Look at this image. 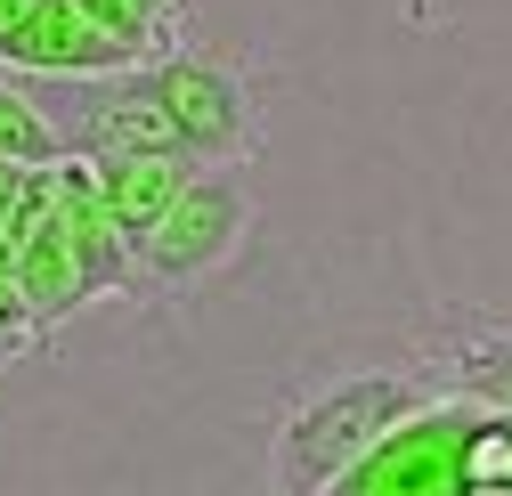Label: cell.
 I'll use <instances>...</instances> for the list:
<instances>
[{"mask_svg":"<svg viewBox=\"0 0 512 496\" xmlns=\"http://www.w3.org/2000/svg\"><path fill=\"white\" fill-rule=\"evenodd\" d=\"M74 9H90L114 41H131L139 57L179 49V25H187V0H74Z\"/></svg>","mask_w":512,"mask_h":496,"instance_id":"30bf717a","label":"cell"},{"mask_svg":"<svg viewBox=\"0 0 512 496\" xmlns=\"http://www.w3.org/2000/svg\"><path fill=\"white\" fill-rule=\"evenodd\" d=\"M472 423H480V407L431 399L382 448H366L326 496H464V480H472Z\"/></svg>","mask_w":512,"mask_h":496,"instance_id":"277c9868","label":"cell"},{"mask_svg":"<svg viewBox=\"0 0 512 496\" xmlns=\"http://www.w3.org/2000/svg\"><path fill=\"white\" fill-rule=\"evenodd\" d=\"M66 155V131L49 122V106L33 90L9 82V66H0V163H57Z\"/></svg>","mask_w":512,"mask_h":496,"instance_id":"9c48e42d","label":"cell"},{"mask_svg":"<svg viewBox=\"0 0 512 496\" xmlns=\"http://www.w3.org/2000/svg\"><path fill=\"white\" fill-rule=\"evenodd\" d=\"M57 212V163H0V236L25 244Z\"/></svg>","mask_w":512,"mask_h":496,"instance_id":"8fae6325","label":"cell"},{"mask_svg":"<svg viewBox=\"0 0 512 496\" xmlns=\"http://www.w3.org/2000/svg\"><path fill=\"white\" fill-rule=\"evenodd\" d=\"M423 375L439 399L512 415V309H447L423 334Z\"/></svg>","mask_w":512,"mask_h":496,"instance_id":"8992f818","label":"cell"},{"mask_svg":"<svg viewBox=\"0 0 512 496\" xmlns=\"http://www.w3.org/2000/svg\"><path fill=\"white\" fill-rule=\"evenodd\" d=\"M17 358H25V342H17V334H0V366H17Z\"/></svg>","mask_w":512,"mask_h":496,"instance_id":"7c38bea8","label":"cell"},{"mask_svg":"<svg viewBox=\"0 0 512 496\" xmlns=\"http://www.w3.org/2000/svg\"><path fill=\"white\" fill-rule=\"evenodd\" d=\"M261 228V204L244 188V163H204L179 188V204L131 244V301H179L236 269V253Z\"/></svg>","mask_w":512,"mask_h":496,"instance_id":"7a4b0ae2","label":"cell"},{"mask_svg":"<svg viewBox=\"0 0 512 496\" xmlns=\"http://www.w3.org/2000/svg\"><path fill=\"white\" fill-rule=\"evenodd\" d=\"M139 74H147L155 106L171 114L187 163H252V147H261V90H252V74L228 49H187L179 41V49L147 57Z\"/></svg>","mask_w":512,"mask_h":496,"instance_id":"3957f363","label":"cell"},{"mask_svg":"<svg viewBox=\"0 0 512 496\" xmlns=\"http://www.w3.org/2000/svg\"><path fill=\"white\" fill-rule=\"evenodd\" d=\"M0 66L9 74H57V82H98V74L147 66V57L131 41H114L90 9H74V0H25L17 25L0 33Z\"/></svg>","mask_w":512,"mask_h":496,"instance_id":"5b68a950","label":"cell"},{"mask_svg":"<svg viewBox=\"0 0 512 496\" xmlns=\"http://www.w3.org/2000/svg\"><path fill=\"white\" fill-rule=\"evenodd\" d=\"M17 285H25V301L41 309V326L57 334L74 318V309H90V285H82V261H74V244H66V228H57V212L17 244Z\"/></svg>","mask_w":512,"mask_h":496,"instance_id":"ba28073f","label":"cell"},{"mask_svg":"<svg viewBox=\"0 0 512 496\" xmlns=\"http://www.w3.org/2000/svg\"><path fill=\"white\" fill-rule=\"evenodd\" d=\"M17 9H25V0H0V33H9V25H17Z\"/></svg>","mask_w":512,"mask_h":496,"instance_id":"4fadbf2b","label":"cell"},{"mask_svg":"<svg viewBox=\"0 0 512 496\" xmlns=\"http://www.w3.org/2000/svg\"><path fill=\"white\" fill-rule=\"evenodd\" d=\"M439 391L423 375H342L326 391H309L285 407L277 440H269V472L277 496H326L366 448H382L407 415H423Z\"/></svg>","mask_w":512,"mask_h":496,"instance_id":"6da1fadb","label":"cell"},{"mask_svg":"<svg viewBox=\"0 0 512 496\" xmlns=\"http://www.w3.org/2000/svg\"><path fill=\"white\" fill-rule=\"evenodd\" d=\"M0 269H9V277H17V244H9V236H0Z\"/></svg>","mask_w":512,"mask_h":496,"instance_id":"5bb4252c","label":"cell"},{"mask_svg":"<svg viewBox=\"0 0 512 496\" xmlns=\"http://www.w3.org/2000/svg\"><path fill=\"white\" fill-rule=\"evenodd\" d=\"M90 171H98V204L114 212V228L139 244V236L179 204V188H187L204 163H187V155H90Z\"/></svg>","mask_w":512,"mask_h":496,"instance_id":"52a82bcc","label":"cell"}]
</instances>
